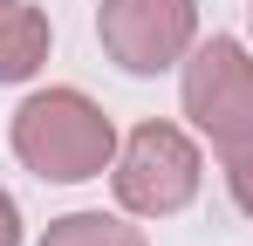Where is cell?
I'll return each mask as SVG.
<instances>
[{
	"instance_id": "5",
	"label": "cell",
	"mask_w": 253,
	"mask_h": 246,
	"mask_svg": "<svg viewBox=\"0 0 253 246\" xmlns=\"http://www.w3.org/2000/svg\"><path fill=\"white\" fill-rule=\"evenodd\" d=\"M48 14L35 0H0V82H28L48 62Z\"/></svg>"
},
{
	"instance_id": "1",
	"label": "cell",
	"mask_w": 253,
	"mask_h": 246,
	"mask_svg": "<svg viewBox=\"0 0 253 246\" xmlns=\"http://www.w3.org/2000/svg\"><path fill=\"white\" fill-rule=\"evenodd\" d=\"M7 137H14V158L35 178H48V185H83V178H103L117 164V123L69 82L62 89H35L14 110Z\"/></svg>"
},
{
	"instance_id": "3",
	"label": "cell",
	"mask_w": 253,
	"mask_h": 246,
	"mask_svg": "<svg viewBox=\"0 0 253 246\" xmlns=\"http://www.w3.org/2000/svg\"><path fill=\"white\" fill-rule=\"evenodd\" d=\"M199 178H206V158H199V144L178 123H137L124 144H117V164H110L117 205L137 212V219L185 212V205L199 199Z\"/></svg>"
},
{
	"instance_id": "8",
	"label": "cell",
	"mask_w": 253,
	"mask_h": 246,
	"mask_svg": "<svg viewBox=\"0 0 253 246\" xmlns=\"http://www.w3.org/2000/svg\"><path fill=\"white\" fill-rule=\"evenodd\" d=\"M0 246H21V205L0 192Z\"/></svg>"
},
{
	"instance_id": "2",
	"label": "cell",
	"mask_w": 253,
	"mask_h": 246,
	"mask_svg": "<svg viewBox=\"0 0 253 246\" xmlns=\"http://www.w3.org/2000/svg\"><path fill=\"white\" fill-rule=\"evenodd\" d=\"M178 96H185V117L192 130L206 137L212 151H247L253 144V55L247 41L233 35H212V41H192V55L178 62Z\"/></svg>"
},
{
	"instance_id": "7",
	"label": "cell",
	"mask_w": 253,
	"mask_h": 246,
	"mask_svg": "<svg viewBox=\"0 0 253 246\" xmlns=\"http://www.w3.org/2000/svg\"><path fill=\"white\" fill-rule=\"evenodd\" d=\"M226 192H233V205H240V212L253 219V144L226 158Z\"/></svg>"
},
{
	"instance_id": "6",
	"label": "cell",
	"mask_w": 253,
	"mask_h": 246,
	"mask_svg": "<svg viewBox=\"0 0 253 246\" xmlns=\"http://www.w3.org/2000/svg\"><path fill=\"white\" fill-rule=\"evenodd\" d=\"M42 246H151L124 212H62L42 233Z\"/></svg>"
},
{
	"instance_id": "4",
	"label": "cell",
	"mask_w": 253,
	"mask_h": 246,
	"mask_svg": "<svg viewBox=\"0 0 253 246\" xmlns=\"http://www.w3.org/2000/svg\"><path fill=\"white\" fill-rule=\"evenodd\" d=\"M96 41L124 76H165L199 41V0H103Z\"/></svg>"
}]
</instances>
